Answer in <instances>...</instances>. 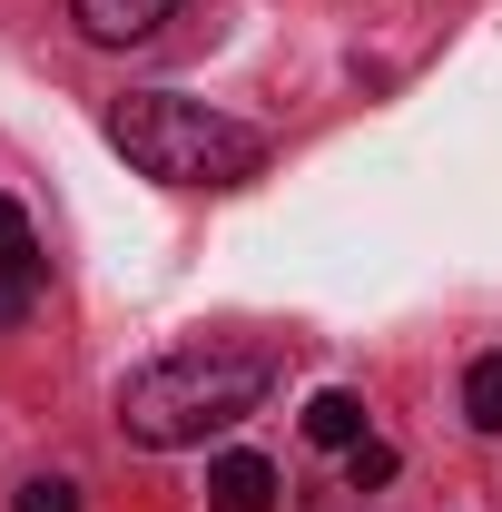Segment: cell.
I'll list each match as a JSON object with an SVG mask.
<instances>
[{
  "label": "cell",
  "instance_id": "1",
  "mask_svg": "<svg viewBox=\"0 0 502 512\" xmlns=\"http://www.w3.org/2000/svg\"><path fill=\"white\" fill-rule=\"evenodd\" d=\"M266 384L276 365L256 355V345H178V355H158V365H138L119 384V434L148 453H178V444H207V434H227L237 414L266 404Z\"/></svg>",
  "mask_w": 502,
  "mask_h": 512
},
{
  "label": "cell",
  "instance_id": "2",
  "mask_svg": "<svg viewBox=\"0 0 502 512\" xmlns=\"http://www.w3.org/2000/svg\"><path fill=\"white\" fill-rule=\"evenodd\" d=\"M109 148H119L138 178L158 188H247L266 168V138L207 99H178V89H138L109 109Z\"/></svg>",
  "mask_w": 502,
  "mask_h": 512
},
{
  "label": "cell",
  "instance_id": "3",
  "mask_svg": "<svg viewBox=\"0 0 502 512\" xmlns=\"http://www.w3.org/2000/svg\"><path fill=\"white\" fill-rule=\"evenodd\" d=\"M207 503L217 512H276V463L266 453H217L207 463Z\"/></svg>",
  "mask_w": 502,
  "mask_h": 512
},
{
  "label": "cell",
  "instance_id": "4",
  "mask_svg": "<svg viewBox=\"0 0 502 512\" xmlns=\"http://www.w3.org/2000/svg\"><path fill=\"white\" fill-rule=\"evenodd\" d=\"M69 10H79V30H89L99 50H128V40H148L178 0H69Z\"/></svg>",
  "mask_w": 502,
  "mask_h": 512
},
{
  "label": "cell",
  "instance_id": "5",
  "mask_svg": "<svg viewBox=\"0 0 502 512\" xmlns=\"http://www.w3.org/2000/svg\"><path fill=\"white\" fill-rule=\"evenodd\" d=\"M306 444H325V453H355V444H365V394L325 384V394L306 404Z\"/></svg>",
  "mask_w": 502,
  "mask_h": 512
},
{
  "label": "cell",
  "instance_id": "6",
  "mask_svg": "<svg viewBox=\"0 0 502 512\" xmlns=\"http://www.w3.org/2000/svg\"><path fill=\"white\" fill-rule=\"evenodd\" d=\"M0 276H20V286H40V237H30V217H20V197H0Z\"/></svg>",
  "mask_w": 502,
  "mask_h": 512
},
{
  "label": "cell",
  "instance_id": "7",
  "mask_svg": "<svg viewBox=\"0 0 502 512\" xmlns=\"http://www.w3.org/2000/svg\"><path fill=\"white\" fill-rule=\"evenodd\" d=\"M463 414H473L483 434H502V355H473V375H463Z\"/></svg>",
  "mask_w": 502,
  "mask_h": 512
},
{
  "label": "cell",
  "instance_id": "8",
  "mask_svg": "<svg viewBox=\"0 0 502 512\" xmlns=\"http://www.w3.org/2000/svg\"><path fill=\"white\" fill-rule=\"evenodd\" d=\"M394 473H404V453H394V444H375V434H365V444L345 453V483H355V493H384Z\"/></svg>",
  "mask_w": 502,
  "mask_h": 512
},
{
  "label": "cell",
  "instance_id": "9",
  "mask_svg": "<svg viewBox=\"0 0 502 512\" xmlns=\"http://www.w3.org/2000/svg\"><path fill=\"white\" fill-rule=\"evenodd\" d=\"M10 512H79V483L40 473V483H20V503H10Z\"/></svg>",
  "mask_w": 502,
  "mask_h": 512
},
{
  "label": "cell",
  "instance_id": "10",
  "mask_svg": "<svg viewBox=\"0 0 502 512\" xmlns=\"http://www.w3.org/2000/svg\"><path fill=\"white\" fill-rule=\"evenodd\" d=\"M30 316V286H20V276H0V325H20Z\"/></svg>",
  "mask_w": 502,
  "mask_h": 512
}]
</instances>
